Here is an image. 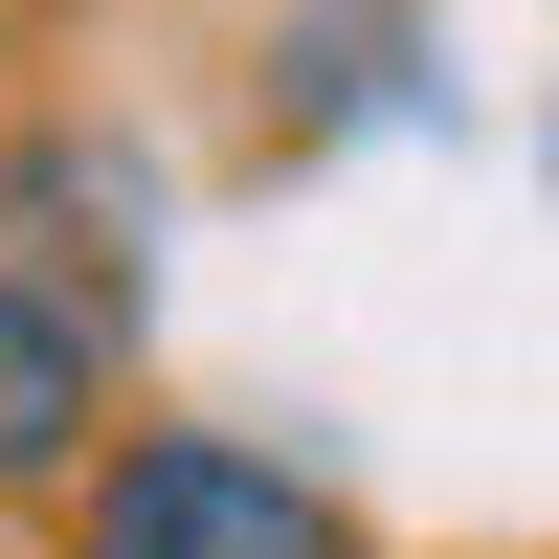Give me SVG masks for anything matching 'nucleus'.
Returning <instances> with one entry per match:
<instances>
[{"mask_svg":"<svg viewBox=\"0 0 559 559\" xmlns=\"http://www.w3.org/2000/svg\"><path fill=\"white\" fill-rule=\"evenodd\" d=\"M0 224H23V292L134 313V157H90V134H23V157H0Z\"/></svg>","mask_w":559,"mask_h":559,"instance_id":"obj_3","label":"nucleus"},{"mask_svg":"<svg viewBox=\"0 0 559 559\" xmlns=\"http://www.w3.org/2000/svg\"><path fill=\"white\" fill-rule=\"evenodd\" d=\"M112 471V313L0 269V492H90Z\"/></svg>","mask_w":559,"mask_h":559,"instance_id":"obj_2","label":"nucleus"},{"mask_svg":"<svg viewBox=\"0 0 559 559\" xmlns=\"http://www.w3.org/2000/svg\"><path fill=\"white\" fill-rule=\"evenodd\" d=\"M45 559H381V537L336 471H292L247 426H112V471L45 515Z\"/></svg>","mask_w":559,"mask_h":559,"instance_id":"obj_1","label":"nucleus"}]
</instances>
